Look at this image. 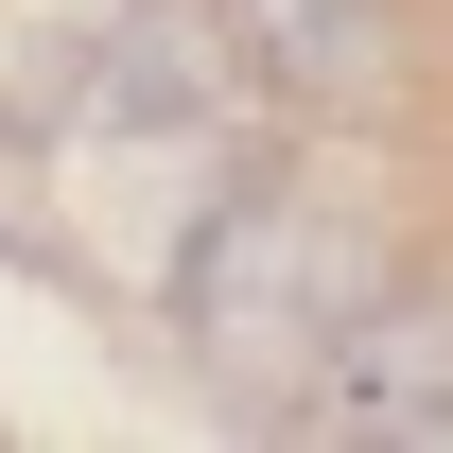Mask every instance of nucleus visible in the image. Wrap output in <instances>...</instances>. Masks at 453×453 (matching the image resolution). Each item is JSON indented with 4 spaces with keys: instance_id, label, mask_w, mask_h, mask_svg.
I'll list each match as a JSON object with an SVG mask.
<instances>
[{
    "instance_id": "f257e3e1",
    "label": "nucleus",
    "mask_w": 453,
    "mask_h": 453,
    "mask_svg": "<svg viewBox=\"0 0 453 453\" xmlns=\"http://www.w3.org/2000/svg\"><path fill=\"white\" fill-rule=\"evenodd\" d=\"M366 314H384V244L332 226L314 192H280V174L210 192V226L174 244V332L210 366H244V384H314Z\"/></svg>"
},
{
    "instance_id": "7ed1b4c3",
    "label": "nucleus",
    "mask_w": 453,
    "mask_h": 453,
    "mask_svg": "<svg viewBox=\"0 0 453 453\" xmlns=\"http://www.w3.org/2000/svg\"><path fill=\"white\" fill-rule=\"evenodd\" d=\"M314 418H332V436H384V453L453 436V280H436V296H401V280H384V314L314 366Z\"/></svg>"
},
{
    "instance_id": "20e7f679",
    "label": "nucleus",
    "mask_w": 453,
    "mask_h": 453,
    "mask_svg": "<svg viewBox=\"0 0 453 453\" xmlns=\"http://www.w3.org/2000/svg\"><path fill=\"white\" fill-rule=\"evenodd\" d=\"M226 18H244V53L280 70L296 105H384L401 88V18L384 0H226Z\"/></svg>"
},
{
    "instance_id": "f03ea898",
    "label": "nucleus",
    "mask_w": 453,
    "mask_h": 453,
    "mask_svg": "<svg viewBox=\"0 0 453 453\" xmlns=\"http://www.w3.org/2000/svg\"><path fill=\"white\" fill-rule=\"evenodd\" d=\"M226 70H244V18H210V0H140L105 53L70 70V122H88V140H192V122L226 105Z\"/></svg>"
}]
</instances>
